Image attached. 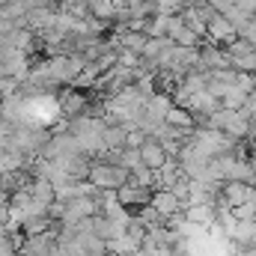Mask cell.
Segmentation results:
<instances>
[{
    "instance_id": "cell-11",
    "label": "cell",
    "mask_w": 256,
    "mask_h": 256,
    "mask_svg": "<svg viewBox=\"0 0 256 256\" xmlns=\"http://www.w3.org/2000/svg\"><path fill=\"white\" fill-rule=\"evenodd\" d=\"M230 214H232L236 220H254V218H256V200L244 202V206H238V208H232Z\"/></svg>"
},
{
    "instance_id": "cell-1",
    "label": "cell",
    "mask_w": 256,
    "mask_h": 256,
    "mask_svg": "<svg viewBox=\"0 0 256 256\" xmlns=\"http://www.w3.org/2000/svg\"><path fill=\"white\" fill-rule=\"evenodd\" d=\"M86 182H90L92 188H98V191H120L128 182V170L114 167V164H104V161H92Z\"/></svg>"
},
{
    "instance_id": "cell-6",
    "label": "cell",
    "mask_w": 256,
    "mask_h": 256,
    "mask_svg": "<svg viewBox=\"0 0 256 256\" xmlns=\"http://www.w3.org/2000/svg\"><path fill=\"white\" fill-rule=\"evenodd\" d=\"M149 208H152V212H158V214L167 220V218H173V214H179V212H182V200H179L173 191H152Z\"/></svg>"
},
{
    "instance_id": "cell-7",
    "label": "cell",
    "mask_w": 256,
    "mask_h": 256,
    "mask_svg": "<svg viewBox=\"0 0 256 256\" xmlns=\"http://www.w3.org/2000/svg\"><path fill=\"white\" fill-rule=\"evenodd\" d=\"M137 155H140V164H143L146 170H152V173H155V170H161V167L170 161V158H167V152H164L155 140H149V137L143 140V146L137 149Z\"/></svg>"
},
{
    "instance_id": "cell-10",
    "label": "cell",
    "mask_w": 256,
    "mask_h": 256,
    "mask_svg": "<svg viewBox=\"0 0 256 256\" xmlns=\"http://www.w3.org/2000/svg\"><path fill=\"white\" fill-rule=\"evenodd\" d=\"M244 104H248V96H244L242 90H236V86L220 98V108H224V110H244Z\"/></svg>"
},
{
    "instance_id": "cell-14",
    "label": "cell",
    "mask_w": 256,
    "mask_h": 256,
    "mask_svg": "<svg viewBox=\"0 0 256 256\" xmlns=\"http://www.w3.org/2000/svg\"><path fill=\"white\" fill-rule=\"evenodd\" d=\"M250 188H254V191H256V176H254V182H250Z\"/></svg>"
},
{
    "instance_id": "cell-8",
    "label": "cell",
    "mask_w": 256,
    "mask_h": 256,
    "mask_svg": "<svg viewBox=\"0 0 256 256\" xmlns=\"http://www.w3.org/2000/svg\"><path fill=\"white\" fill-rule=\"evenodd\" d=\"M182 212H185V218L191 220L194 226H212V224H214V206H212V202L188 206V208H182Z\"/></svg>"
},
{
    "instance_id": "cell-2",
    "label": "cell",
    "mask_w": 256,
    "mask_h": 256,
    "mask_svg": "<svg viewBox=\"0 0 256 256\" xmlns=\"http://www.w3.org/2000/svg\"><path fill=\"white\" fill-rule=\"evenodd\" d=\"M224 51H226V57H230L232 72H250V74H256V48L254 45H248L244 39H236V42H230Z\"/></svg>"
},
{
    "instance_id": "cell-5",
    "label": "cell",
    "mask_w": 256,
    "mask_h": 256,
    "mask_svg": "<svg viewBox=\"0 0 256 256\" xmlns=\"http://www.w3.org/2000/svg\"><path fill=\"white\" fill-rule=\"evenodd\" d=\"M206 39H208V42H214V45H220V48H226L230 42H236V39H238V30H236L224 15H214V18L206 24Z\"/></svg>"
},
{
    "instance_id": "cell-9",
    "label": "cell",
    "mask_w": 256,
    "mask_h": 256,
    "mask_svg": "<svg viewBox=\"0 0 256 256\" xmlns=\"http://www.w3.org/2000/svg\"><path fill=\"white\" fill-rule=\"evenodd\" d=\"M128 21H146L155 15V0H128Z\"/></svg>"
},
{
    "instance_id": "cell-13",
    "label": "cell",
    "mask_w": 256,
    "mask_h": 256,
    "mask_svg": "<svg viewBox=\"0 0 256 256\" xmlns=\"http://www.w3.org/2000/svg\"><path fill=\"white\" fill-rule=\"evenodd\" d=\"M196 3H202V0H182V6H185V9H191V6H196Z\"/></svg>"
},
{
    "instance_id": "cell-3",
    "label": "cell",
    "mask_w": 256,
    "mask_h": 256,
    "mask_svg": "<svg viewBox=\"0 0 256 256\" xmlns=\"http://www.w3.org/2000/svg\"><path fill=\"white\" fill-rule=\"evenodd\" d=\"M149 200H152V191H149V188H140V185H131V182H126V185L116 191V202L126 208L128 214H131V212L146 208V206H149Z\"/></svg>"
},
{
    "instance_id": "cell-4",
    "label": "cell",
    "mask_w": 256,
    "mask_h": 256,
    "mask_svg": "<svg viewBox=\"0 0 256 256\" xmlns=\"http://www.w3.org/2000/svg\"><path fill=\"white\" fill-rule=\"evenodd\" d=\"M218 108H220V102H218V98H212L206 90H202V92H196V96H191V98L185 102V110L194 116L196 128L202 126V122H206V120H208V116H212Z\"/></svg>"
},
{
    "instance_id": "cell-12",
    "label": "cell",
    "mask_w": 256,
    "mask_h": 256,
    "mask_svg": "<svg viewBox=\"0 0 256 256\" xmlns=\"http://www.w3.org/2000/svg\"><path fill=\"white\" fill-rule=\"evenodd\" d=\"M238 39H244L248 45H254V48H256V18H250V21L238 30Z\"/></svg>"
}]
</instances>
